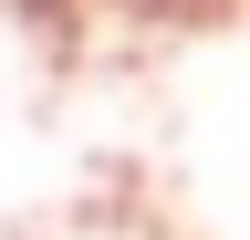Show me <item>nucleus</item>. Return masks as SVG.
Listing matches in <instances>:
<instances>
[{
  "label": "nucleus",
  "mask_w": 250,
  "mask_h": 240,
  "mask_svg": "<svg viewBox=\"0 0 250 240\" xmlns=\"http://www.w3.org/2000/svg\"><path fill=\"white\" fill-rule=\"evenodd\" d=\"M104 11L146 21V32H208V21H229L240 0H104Z\"/></svg>",
  "instance_id": "obj_1"
},
{
  "label": "nucleus",
  "mask_w": 250,
  "mask_h": 240,
  "mask_svg": "<svg viewBox=\"0 0 250 240\" xmlns=\"http://www.w3.org/2000/svg\"><path fill=\"white\" fill-rule=\"evenodd\" d=\"M0 11H21V21H73L83 0H0Z\"/></svg>",
  "instance_id": "obj_2"
}]
</instances>
